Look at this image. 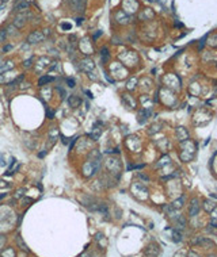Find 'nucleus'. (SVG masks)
<instances>
[{
  "label": "nucleus",
  "mask_w": 217,
  "mask_h": 257,
  "mask_svg": "<svg viewBox=\"0 0 217 257\" xmlns=\"http://www.w3.org/2000/svg\"><path fill=\"white\" fill-rule=\"evenodd\" d=\"M201 210V202L198 198H193L189 203V215L191 218H194V216L198 215V212Z\"/></svg>",
  "instance_id": "nucleus-1"
},
{
  "label": "nucleus",
  "mask_w": 217,
  "mask_h": 257,
  "mask_svg": "<svg viewBox=\"0 0 217 257\" xmlns=\"http://www.w3.org/2000/svg\"><path fill=\"white\" fill-rule=\"evenodd\" d=\"M44 41V34H41L40 31H33V33H30L29 34V37H27V42L29 43H40V42Z\"/></svg>",
  "instance_id": "nucleus-2"
},
{
  "label": "nucleus",
  "mask_w": 217,
  "mask_h": 257,
  "mask_svg": "<svg viewBox=\"0 0 217 257\" xmlns=\"http://www.w3.org/2000/svg\"><path fill=\"white\" fill-rule=\"evenodd\" d=\"M159 252H160L159 246H157V245H155V244H151V245H148V246H147L144 254H145V257H157Z\"/></svg>",
  "instance_id": "nucleus-3"
},
{
  "label": "nucleus",
  "mask_w": 217,
  "mask_h": 257,
  "mask_svg": "<svg viewBox=\"0 0 217 257\" xmlns=\"http://www.w3.org/2000/svg\"><path fill=\"white\" fill-rule=\"evenodd\" d=\"M29 8V3L26 0H16L15 4H14V11L21 14V12H25V11Z\"/></svg>",
  "instance_id": "nucleus-4"
},
{
  "label": "nucleus",
  "mask_w": 217,
  "mask_h": 257,
  "mask_svg": "<svg viewBox=\"0 0 217 257\" xmlns=\"http://www.w3.org/2000/svg\"><path fill=\"white\" fill-rule=\"evenodd\" d=\"M71 5H72L73 11H78L82 14L86 8V0H71Z\"/></svg>",
  "instance_id": "nucleus-5"
},
{
  "label": "nucleus",
  "mask_w": 217,
  "mask_h": 257,
  "mask_svg": "<svg viewBox=\"0 0 217 257\" xmlns=\"http://www.w3.org/2000/svg\"><path fill=\"white\" fill-rule=\"evenodd\" d=\"M25 25H26V15L25 14H18L14 18V26L16 29H22Z\"/></svg>",
  "instance_id": "nucleus-6"
},
{
  "label": "nucleus",
  "mask_w": 217,
  "mask_h": 257,
  "mask_svg": "<svg viewBox=\"0 0 217 257\" xmlns=\"http://www.w3.org/2000/svg\"><path fill=\"white\" fill-rule=\"evenodd\" d=\"M176 137L181 142H183V141L189 139V131L185 127H178L176 128Z\"/></svg>",
  "instance_id": "nucleus-7"
},
{
  "label": "nucleus",
  "mask_w": 217,
  "mask_h": 257,
  "mask_svg": "<svg viewBox=\"0 0 217 257\" xmlns=\"http://www.w3.org/2000/svg\"><path fill=\"white\" fill-rule=\"evenodd\" d=\"M68 104L72 108H78L79 106L82 104V99L79 98L78 95H71V96L68 98Z\"/></svg>",
  "instance_id": "nucleus-8"
},
{
  "label": "nucleus",
  "mask_w": 217,
  "mask_h": 257,
  "mask_svg": "<svg viewBox=\"0 0 217 257\" xmlns=\"http://www.w3.org/2000/svg\"><path fill=\"white\" fill-rule=\"evenodd\" d=\"M202 206H204V210L208 211V212H212V211L217 207L216 203H214V202H212L210 199H205V200H204V204H202Z\"/></svg>",
  "instance_id": "nucleus-9"
},
{
  "label": "nucleus",
  "mask_w": 217,
  "mask_h": 257,
  "mask_svg": "<svg viewBox=\"0 0 217 257\" xmlns=\"http://www.w3.org/2000/svg\"><path fill=\"white\" fill-rule=\"evenodd\" d=\"M183 204H185V196H182V198H179V199L174 200L171 206H172L175 210H179V208H182V207H183Z\"/></svg>",
  "instance_id": "nucleus-10"
},
{
  "label": "nucleus",
  "mask_w": 217,
  "mask_h": 257,
  "mask_svg": "<svg viewBox=\"0 0 217 257\" xmlns=\"http://www.w3.org/2000/svg\"><path fill=\"white\" fill-rule=\"evenodd\" d=\"M171 162V158L167 156V154H164L163 157H161L160 160H159V162H157V165L156 166H159V168H161V166H164V165H167V164H170Z\"/></svg>",
  "instance_id": "nucleus-11"
},
{
  "label": "nucleus",
  "mask_w": 217,
  "mask_h": 257,
  "mask_svg": "<svg viewBox=\"0 0 217 257\" xmlns=\"http://www.w3.org/2000/svg\"><path fill=\"white\" fill-rule=\"evenodd\" d=\"M50 81H53V77H50V76H42L40 80H38V85L40 87H44L45 84H48V83H50Z\"/></svg>",
  "instance_id": "nucleus-12"
},
{
  "label": "nucleus",
  "mask_w": 217,
  "mask_h": 257,
  "mask_svg": "<svg viewBox=\"0 0 217 257\" xmlns=\"http://www.w3.org/2000/svg\"><path fill=\"white\" fill-rule=\"evenodd\" d=\"M172 240L175 242H181L182 241V233L179 230H174L172 231Z\"/></svg>",
  "instance_id": "nucleus-13"
},
{
  "label": "nucleus",
  "mask_w": 217,
  "mask_h": 257,
  "mask_svg": "<svg viewBox=\"0 0 217 257\" xmlns=\"http://www.w3.org/2000/svg\"><path fill=\"white\" fill-rule=\"evenodd\" d=\"M100 56H102V60H103V61H107V58H108V49L107 47H102Z\"/></svg>",
  "instance_id": "nucleus-14"
},
{
  "label": "nucleus",
  "mask_w": 217,
  "mask_h": 257,
  "mask_svg": "<svg viewBox=\"0 0 217 257\" xmlns=\"http://www.w3.org/2000/svg\"><path fill=\"white\" fill-rule=\"evenodd\" d=\"M67 84H68V87H69V88H75V85H76V81L73 80L72 77H69V79H67Z\"/></svg>",
  "instance_id": "nucleus-15"
},
{
  "label": "nucleus",
  "mask_w": 217,
  "mask_h": 257,
  "mask_svg": "<svg viewBox=\"0 0 217 257\" xmlns=\"http://www.w3.org/2000/svg\"><path fill=\"white\" fill-rule=\"evenodd\" d=\"M7 38V30H0V42H4Z\"/></svg>",
  "instance_id": "nucleus-16"
},
{
  "label": "nucleus",
  "mask_w": 217,
  "mask_h": 257,
  "mask_svg": "<svg viewBox=\"0 0 217 257\" xmlns=\"http://www.w3.org/2000/svg\"><path fill=\"white\" fill-rule=\"evenodd\" d=\"M33 61H34V58H33V57H31V58H29L27 61L23 62V68H26V69H27V68H30L31 67V62H33Z\"/></svg>",
  "instance_id": "nucleus-17"
},
{
  "label": "nucleus",
  "mask_w": 217,
  "mask_h": 257,
  "mask_svg": "<svg viewBox=\"0 0 217 257\" xmlns=\"http://www.w3.org/2000/svg\"><path fill=\"white\" fill-rule=\"evenodd\" d=\"M46 117L49 119H53L54 118V111H52L50 108H46Z\"/></svg>",
  "instance_id": "nucleus-18"
},
{
  "label": "nucleus",
  "mask_w": 217,
  "mask_h": 257,
  "mask_svg": "<svg viewBox=\"0 0 217 257\" xmlns=\"http://www.w3.org/2000/svg\"><path fill=\"white\" fill-rule=\"evenodd\" d=\"M57 89H58V92H60V95H61V99H65V96H67L65 91H64L61 87H57Z\"/></svg>",
  "instance_id": "nucleus-19"
},
{
  "label": "nucleus",
  "mask_w": 217,
  "mask_h": 257,
  "mask_svg": "<svg viewBox=\"0 0 217 257\" xmlns=\"http://www.w3.org/2000/svg\"><path fill=\"white\" fill-rule=\"evenodd\" d=\"M23 191H25V190H23V188H21V190H18V191H16V195H15V198H21V196L23 195V194H22Z\"/></svg>",
  "instance_id": "nucleus-20"
},
{
  "label": "nucleus",
  "mask_w": 217,
  "mask_h": 257,
  "mask_svg": "<svg viewBox=\"0 0 217 257\" xmlns=\"http://www.w3.org/2000/svg\"><path fill=\"white\" fill-rule=\"evenodd\" d=\"M61 27L64 29V30H69L71 29V25H67V23H62L61 25Z\"/></svg>",
  "instance_id": "nucleus-21"
},
{
  "label": "nucleus",
  "mask_w": 217,
  "mask_h": 257,
  "mask_svg": "<svg viewBox=\"0 0 217 257\" xmlns=\"http://www.w3.org/2000/svg\"><path fill=\"white\" fill-rule=\"evenodd\" d=\"M12 49V46H10V45H7V46H4V49H3V51H8Z\"/></svg>",
  "instance_id": "nucleus-22"
},
{
  "label": "nucleus",
  "mask_w": 217,
  "mask_h": 257,
  "mask_svg": "<svg viewBox=\"0 0 217 257\" xmlns=\"http://www.w3.org/2000/svg\"><path fill=\"white\" fill-rule=\"evenodd\" d=\"M84 21V19H83V18H78V19H76V23H78V25H82V22Z\"/></svg>",
  "instance_id": "nucleus-23"
},
{
  "label": "nucleus",
  "mask_w": 217,
  "mask_h": 257,
  "mask_svg": "<svg viewBox=\"0 0 217 257\" xmlns=\"http://www.w3.org/2000/svg\"><path fill=\"white\" fill-rule=\"evenodd\" d=\"M99 35H102V31H98V33H96V34L94 35V39H96V38H98Z\"/></svg>",
  "instance_id": "nucleus-24"
},
{
  "label": "nucleus",
  "mask_w": 217,
  "mask_h": 257,
  "mask_svg": "<svg viewBox=\"0 0 217 257\" xmlns=\"http://www.w3.org/2000/svg\"><path fill=\"white\" fill-rule=\"evenodd\" d=\"M86 95H87V96H88L90 99H92V93L90 92V91H86Z\"/></svg>",
  "instance_id": "nucleus-25"
},
{
  "label": "nucleus",
  "mask_w": 217,
  "mask_h": 257,
  "mask_svg": "<svg viewBox=\"0 0 217 257\" xmlns=\"http://www.w3.org/2000/svg\"><path fill=\"white\" fill-rule=\"evenodd\" d=\"M46 154V150H44V152H41V153H38V157H44Z\"/></svg>",
  "instance_id": "nucleus-26"
},
{
  "label": "nucleus",
  "mask_w": 217,
  "mask_h": 257,
  "mask_svg": "<svg viewBox=\"0 0 217 257\" xmlns=\"http://www.w3.org/2000/svg\"><path fill=\"white\" fill-rule=\"evenodd\" d=\"M4 81V77H3V75H0V83H3Z\"/></svg>",
  "instance_id": "nucleus-27"
},
{
  "label": "nucleus",
  "mask_w": 217,
  "mask_h": 257,
  "mask_svg": "<svg viewBox=\"0 0 217 257\" xmlns=\"http://www.w3.org/2000/svg\"><path fill=\"white\" fill-rule=\"evenodd\" d=\"M209 257H214V256H209Z\"/></svg>",
  "instance_id": "nucleus-28"
}]
</instances>
